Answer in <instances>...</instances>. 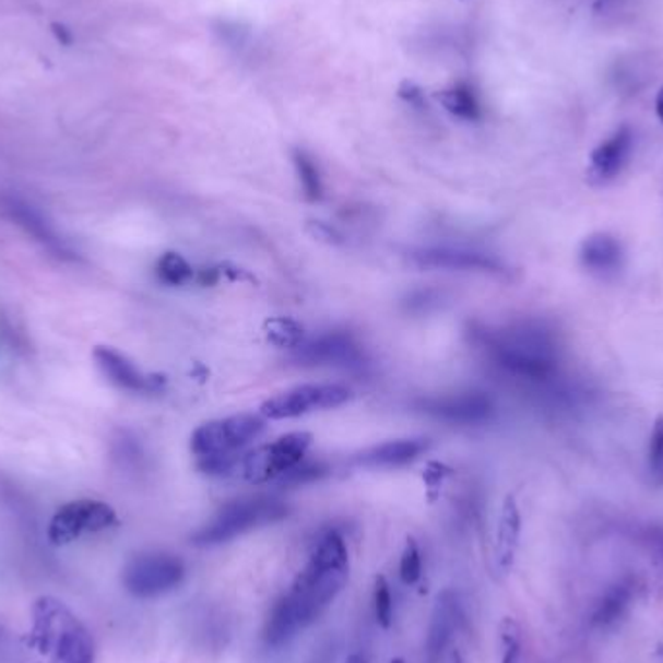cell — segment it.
Masks as SVG:
<instances>
[{
  "instance_id": "obj_1",
  "label": "cell",
  "mask_w": 663,
  "mask_h": 663,
  "mask_svg": "<svg viewBox=\"0 0 663 663\" xmlns=\"http://www.w3.org/2000/svg\"><path fill=\"white\" fill-rule=\"evenodd\" d=\"M350 578V555L344 537L328 532L320 540L307 567L297 575L292 590L277 600V607L292 623L295 635L327 612Z\"/></svg>"
},
{
  "instance_id": "obj_2",
  "label": "cell",
  "mask_w": 663,
  "mask_h": 663,
  "mask_svg": "<svg viewBox=\"0 0 663 663\" xmlns=\"http://www.w3.org/2000/svg\"><path fill=\"white\" fill-rule=\"evenodd\" d=\"M475 342L499 369L520 380L547 382L559 369L555 340L537 324L487 328L475 332Z\"/></svg>"
},
{
  "instance_id": "obj_3",
  "label": "cell",
  "mask_w": 663,
  "mask_h": 663,
  "mask_svg": "<svg viewBox=\"0 0 663 663\" xmlns=\"http://www.w3.org/2000/svg\"><path fill=\"white\" fill-rule=\"evenodd\" d=\"M35 638L42 652H49L52 663H94V638L86 627L52 597H42L35 605Z\"/></svg>"
},
{
  "instance_id": "obj_4",
  "label": "cell",
  "mask_w": 663,
  "mask_h": 663,
  "mask_svg": "<svg viewBox=\"0 0 663 663\" xmlns=\"http://www.w3.org/2000/svg\"><path fill=\"white\" fill-rule=\"evenodd\" d=\"M287 505L274 497H249L233 500L217 510L214 518L192 535V543L200 547L232 542L237 535L247 534L262 525L274 524L287 517Z\"/></svg>"
},
{
  "instance_id": "obj_5",
  "label": "cell",
  "mask_w": 663,
  "mask_h": 663,
  "mask_svg": "<svg viewBox=\"0 0 663 663\" xmlns=\"http://www.w3.org/2000/svg\"><path fill=\"white\" fill-rule=\"evenodd\" d=\"M310 442H312L310 433L284 435L270 445L254 448L247 454H239L235 460L233 475L254 485L262 483L284 485L295 467H299L305 462Z\"/></svg>"
},
{
  "instance_id": "obj_6",
  "label": "cell",
  "mask_w": 663,
  "mask_h": 663,
  "mask_svg": "<svg viewBox=\"0 0 663 663\" xmlns=\"http://www.w3.org/2000/svg\"><path fill=\"white\" fill-rule=\"evenodd\" d=\"M267 429V417L239 414L200 425L190 437V450L199 460L237 457Z\"/></svg>"
},
{
  "instance_id": "obj_7",
  "label": "cell",
  "mask_w": 663,
  "mask_h": 663,
  "mask_svg": "<svg viewBox=\"0 0 663 663\" xmlns=\"http://www.w3.org/2000/svg\"><path fill=\"white\" fill-rule=\"evenodd\" d=\"M185 565L171 553H140L122 570V584L130 594L150 600L181 587Z\"/></svg>"
},
{
  "instance_id": "obj_8",
  "label": "cell",
  "mask_w": 663,
  "mask_h": 663,
  "mask_svg": "<svg viewBox=\"0 0 663 663\" xmlns=\"http://www.w3.org/2000/svg\"><path fill=\"white\" fill-rule=\"evenodd\" d=\"M352 398L350 388L340 384H303L285 390L260 405V415L267 419H294L312 412H324L345 404Z\"/></svg>"
},
{
  "instance_id": "obj_9",
  "label": "cell",
  "mask_w": 663,
  "mask_h": 663,
  "mask_svg": "<svg viewBox=\"0 0 663 663\" xmlns=\"http://www.w3.org/2000/svg\"><path fill=\"white\" fill-rule=\"evenodd\" d=\"M117 522L115 510L102 500H74L52 517L49 540L55 545L74 542L82 534H94Z\"/></svg>"
},
{
  "instance_id": "obj_10",
  "label": "cell",
  "mask_w": 663,
  "mask_h": 663,
  "mask_svg": "<svg viewBox=\"0 0 663 663\" xmlns=\"http://www.w3.org/2000/svg\"><path fill=\"white\" fill-rule=\"evenodd\" d=\"M415 267L431 270H458V272H483V274H509V267L495 254L482 250L454 249V247H427L410 252Z\"/></svg>"
},
{
  "instance_id": "obj_11",
  "label": "cell",
  "mask_w": 663,
  "mask_h": 663,
  "mask_svg": "<svg viewBox=\"0 0 663 663\" xmlns=\"http://www.w3.org/2000/svg\"><path fill=\"white\" fill-rule=\"evenodd\" d=\"M419 410L440 422L454 425H480L489 422L495 414V405L483 392H464L452 396L425 398Z\"/></svg>"
},
{
  "instance_id": "obj_12",
  "label": "cell",
  "mask_w": 663,
  "mask_h": 663,
  "mask_svg": "<svg viewBox=\"0 0 663 663\" xmlns=\"http://www.w3.org/2000/svg\"><path fill=\"white\" fill-rule=\"evenodd\" d=\"M94 359L95 365L104 372L105 379L121 390L137 394H154L164 390L165 377L142 372L127 355L119 354L113 347L105 345L95 347Z\"/></svg>"
},
{
  "instance_id": "obj_13",
  "label": "cell",
  "mask_w": 663,
  "mask_h": 663,
  "mask_svg": "<svg viewBox=\"0 0 663 663\" xmlns=\"http://www.w3.org/2000/svg\"><path fill=\"white\" fill-rule=\"evenodd\" d=\"M2 210L14 224L24 229L27 235H32L35 241L42 242L44 247L55 252L61 259H74V252L70 250L67 241L59 237L57 229L52 227L51 222L44 216L39 208H35L32 202L20 199L16 194H9L2 199Z\"/></svg>"
},
{
  "instance_id": "obj_14",
  "label": "cell",
  "mask_w": 663,
  "mask_h": 663,
  "mask_svg": "<svg viewBox=\"0 0 663 663\" xmlns=\"http://www.w3.org/2000/svg\"><path fill=\"white\" fill-rule=\"evenodd\" d=\"M460 620H462V609L457 592L454 590L440 592L433 607L431 623L427 630V644H425L427 663H442L447 648L458 632Z\"/></svg>"
},
{
  "instance_id": "obj_15",
  "label": "cell",
  "mask_w": 663,
  "mask_h": 663,
  "mask_svg": "<svg viewBox=\"0 0 663 663\" xmlns=\"http://www.w3.org/2000/svg\"><path fill=\"white\" fill-rule=\"evenodd\" d=\"M299 365H359L363 359L359 345L344 332H330L324 336L303 342L294 355Z\"/></svg>"
},
{
  "instance_id": "obj_16",
  "label": "cell",
  "mask_w": 663,
  "mask_h": 663,
  "mask_svg": "<svg viewBox=\"0 0 663 663\" xmlns=\"http://www.w3.org/2000/svg\"><path fill=\"white\" fill-rule=\"evenodd\" d=\"M580 262L595 276H615L625 262V249L609 233H594L580 245Z\"/></svg>"
},
{
  "instance_id": "obj_17",
  "label": "cell",
  "mask_w": 663,
  "mask_h": 663,
  "mask_svg": "<svg viewBox=\"0 0 663 663\" xmlns=\"http://www.w3.org/2000/svg\"><path fill=\"white\" fill-rule=\"evenodd\" d=\"M431 442L423 437L390 440L357 452L354 464L362 467H400V465L412 464L414 460L422 457L423 452H427Z\"/></svg>"
},
{
  "instance_id": "obj_18",
  "label": "cell",
  "mask_w": 663,
  "mask_h": 663,
  "mask_svg": "<svg viewBox=\"0 0 663 663\" xmlns=\"http://www.w3.org/2000/svg\"><path fill=\"white\" fill-rule=\"evenodd\" d=\"M630 150H632V130L623 127L592 152L590 177L597 182L615 179L627 165Z\"/></svg>"
},
{
  "instance_id": "obj_19",
  "label": "cell",
  "mask_w": 663,
  "mask_h": 663,
  "mask_svg": "<svg viewBox=\"0 0 663 663\" xmlns=\"http://www.w3.org/2000/svg\"><path fill=\"white\" fill-rule=\"evenodd\" d=\"M635 588H637V584H635L632 578H623L619 582H615L607 588L595 603L594 612L590 615L592 629H613L629 612L630 603L635 597Z\"/></svg>"
},
{
  "instance_id": "obj_20",
  "label": "cell",
  "mask_w": 663,
  "mask_h": 663,
  "mask_svg": "<svg viewBox=\"0 0 663 663\" xmlns=\"http://www.w3.org/2000/svg\"><path fill=\"white\" fill-rule=\"evenodd\" d=\"M522 532V514L518 509V502L509 495L502 507H500L499 525H497V537H495V560L500 572H507L517 557L518 543Z\"/></svg>"
},
{
  "instance_id": "obj_21",
  "label": "cell",
  "mask_w": 663,
  "mask_h": 663,
  "mask_svg": "<svg viewBox=\"0 0 663 663\" xmlns=\"http://www.w3.org/2000/svg\"><path fill=\"white\" fill-rule=\"evenodd\" d=\"M437 99L452 117H457L460 121L475 122L483 117L482 99L470 82H457L448 86L437 95Z\"/></svg>"
},
{
  "instance_id": "obj_22",
  "label": "cell",
  "mask_w": 663,
  "mask_h": 663,
  "mask_svg": "<svg viewBox=\"0 0 663 663\" xmlns=\"http://www.w3.org/2000/svg\"><path fill=\"white\" fill-rule=\"evenodd\" d=\"M264 336L280 350H297L305 342V328L289 317H272L264 322Z\"/></svg>"
},
{
  "instance_id": "obj_23",
  "label": "cell",
  "mask_w": 663,
  "mask_h": 663,
  "mask_svg": "<svg viewBox=\"0 0 663 663\" xmlns=\"http://www.w3.org/2000/svg\"><path fill=\"white\" fill-rule=\"evenodd\" d=\"M155 274L159 282L167 285H185L197 280L194 268L190 267L179 252H165L155 264Z\"/></svg>"
},
{
  "instance_id": "obj_24",
  "label": "cell",
  "mask_w": 663,
  "mask_h": 663,
  "mask_svg": "<svg viewBox=\"0 0 663 663\" xmlns=\"http://www.w3.org/2000/svg\"><path fill=\"white\" fill-rule=\"evenodd\" d=\"M294 165L299 182H301L303 192L310 202H317L322 199V177H320L319 165L310 157L305 150H295Z\"/></svg>"
},
{
  "instance_id": "obj_25",
  "label": "cell",
  "mask_w": 663,
  "mask_h": 663,
  "mask_svg": "<svg viewBox=\"0 0 663 663\" xmlns=\"http://www.w3.org/2000/svg\"><path fill=\"white\" fill-rule=\"evenodd\" d=\"M500 663H522V630L510 617L500 623Z\"/></svg>"
},
{
  "instance_id": "obj_26",
  "label": "cell",
  "mask_w": 663,
  "mask_h": 663,
  "mask_svg": "<svg viewBox=\"0 0 663 663\" xmlns=\"http://www.w3.org/2000/svg\"><path fill=\"white\" fill-rule=\"evenodd\" d=\"M648 474L655 485H663V415L654 423L648 445Z\"/></svg>"
},
{
  "instance_id": "obj_27",
  "label": "cell",
  "mask_w": 663,
  "mask_h": 663,
  "mask_svg": "<svg viewBox=\"0 0 663 663\" xmlns=\"http://www.w3.org/2000/svg\"><path fill=\"white\" fill-rule=\"evenodd\" d=\"M400 578L402 582L412 587L422 578V553L415 540H407L405 543L402 559H400Z\"/></svg>"
},
{
  "instance_id": "obj_28",
  "label": "cell",
  "mask_w": 663,
  "mask_h": 663,
  "mask_svg": "<svg viewBox=\"0 0 663 663\" xmlns=\"http://www.w3.org/2000/svg\"><path fill=\"white\" fill-rule=\"evenodd\" d=\"M375 617L384 629H388L392 623V594L384 577L375 580Z\"/></svg>"
},
{
  "instance_id": "obj_29",
  "label": "cell",
  "mask_w": 663,
  "mask_h": 663,
  "mask_svg": "<svg viewBox=\"0 0 663 663\" xmlns=\"http://www.w3.org/2000/svg\"><path fill=\"white\" fill-rule=\"evenodd\" d=\"M309 232L312 237H317V239L328 242V245H342L344 242L342 233L338 232L336 227L324 224V222H309Z\"/></svg>"
},
{
  "instance_id": "obj_30",
  "label": "cell",
  "mask_w": 663,
  "mask_h": 663,
  "mask_svg": "<svg viewBox=\"0 0 663 663\" xmlns=\"http://www.w3.org/2000/svg\"><path fill=\"white\" fill-rule=\"evenodd\" d=\"M400 97L412 105H423V92L412 82H404V86L400 87Z\"/></svg>"
},
{
  "instance_id": "obj_31",
  "label": "cell",
  "mask_w": 663,
  "mask_h": 663,
  "mask_svg": "<svg viewBox=\"0 0 663 663\" xmlns=\"http://www.w3.org/2000/svg\"><path fill=\"white\" fill-rule=\"evenodd\" d=\"M220 277H222L220 267L204 268V270H200L199 274H197V282L200 285H216L220 282Z\"/></svg>"
},
{
  "instance_id": "obj_32",
  "label": "cell",
  "mask_w": 663,
  "mask_h": 663,
  "mask_svg": "<svg viewBox=\"0 0 663 663\" xmlns=\"http://www.w3.org/2000/svg\"><path fill=\"white\" fill-rule=\"evenodd\" d=\"M648 537H650V545L654 547L658 559L662 560L663 565V530H652Z\"/></svg>"
},
{
  "instance_id": "obj_33",
  "label": "cell",
  "mask_w": 663,
  "mask_h": 663,
  "mask_svg": "<svg viewBox=\"0 0 663 663\" xmlns=\"http://www.w3.org/2000/svg\"><path fill=\"white\" fill-rule=\"evenodd\" d=\"M655 113L660 117V121L663 122V87L660 90V94L655 97Z\"/></svg>"
},
{
  "instance_id": "obj_34",
  "label": "cell",
  "mask_w": 663,
  "mask_h": 663,
  "mask_svg": "<svg viewBox=\"0 0 663 663\" xmlns=\"http://www.w3.org/2000/svg\"><path fill=\"white\" fill-rule=\"evenodd\" d=\"M345 663H367V660H365L363 655L354 654L350 655V658H347V662Z\"/></svg>"
},
{
  "instance_id": "obj_35",
  "label": "cell",
  "mask_w": 663,
  "mask_h": 663,
  "mask_svg": "<svg viewBox=\"0 0 663 663\" xmlns=\"http://www.w3.org/2000/svg\"><path fill=\"white\" fill-rule=\"evenodd\" d=\"M390 663H405L404 660H392Z\"/></svg>"
}]
</instances>
